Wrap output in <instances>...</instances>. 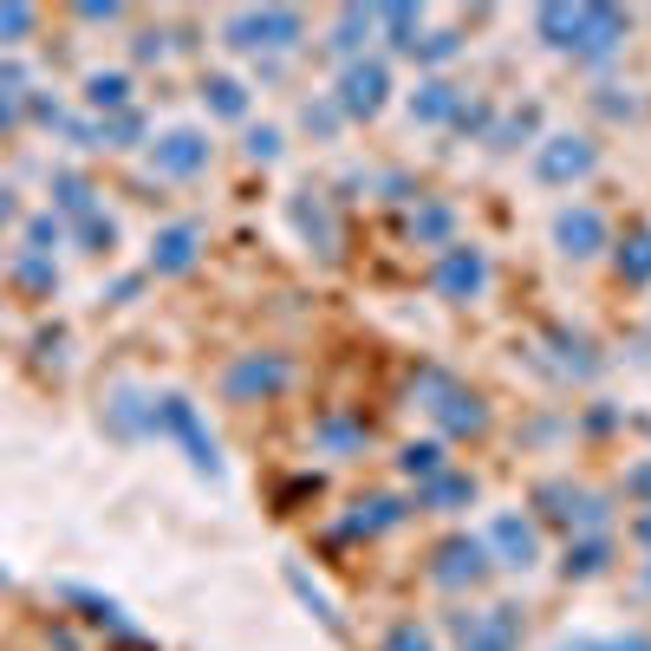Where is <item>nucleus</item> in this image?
<instances>
[{"instance_id": "obj_1", "label": "nucleus", "mask_w": 651, "mask_h": 651, "mask_svg": "<svg viewBox=\"0 0 651 651\" xmlns=\"http://www.w3.org/2000/svg\"><path fill=\"white\" fill-rule=\"evenodd\" d=\"M228 39L235 46H287V39H300V13H287V7L241 13V20H228Z\"/></svg>"}, {"instance_id": "obj_2", "label": "nucleus", "mask_w": 651, "mask_h": 651, "mask_svg": "<svg viewBox=\"0 0 651 651\" xmlns=\"http://www.w3.org/2000/svg\"><path fill=\"white\" fill-rule=\"evenodd\" d=\"M535 170H541V183H574V176L593 170V143L587 137H548V150L535 157Z\"/></svg>"}, {"instance_id": "obj_3", "label": "nucleus", "mask_w": 651, "mask_h": 651, "mask_svg": "<svg viewBox=\"0 0 651 651\" xmlns=\"http://www.w3.org/2000/svg\"><path fill=\"white\" fill-rule=\"evenodd\" d=\"M483 280H489V261H483L476 248H443V261H437V293L470 300Z\"/></svg>"}, {"instance_id": "obj_4", "label": "nucleus", "mask_w": 651, "mask_h": 651, "mask_svg": "<svg viewBox=\"0 0 651 651\" xmlns=\"http://www.w3.org/2000/svg\"><path fill=\"white\" fill-rule=\"evenodd\" d=\"M385 65L378 59H365V65H352L346 78H339V111H352V117H365V111H378L385 104Z\"/></svg>"}, {"instance_id": "obj_5", "label": "nucleus", "mask_w": 651, "mask_h": 651, "mask_svg": "<svg viewBox=\"0 0 651 651\" xmlns=\"http://www.w3.org/2000/svg\"><path fill=\"white\" fill-rule=\"evenodd\" d=\"M163 424H170V430H176V437L189 443V456H196V470H209V476L222 470V463H215V437L202 430V417H196V411H189L183 398H163Z\"/></svg>"}, {"instance_id": "obj_6", "label": "nucleus", "mask_w": 651, "mask_h": 651, "mask_svg": "<svg viewBox=\"0 0 651 651\" xmlns=\"http://www.w3.org/2000/svg\"><path fill=\"white\" fill-rule=\"evenodd\" d=\"M515 633H522L515 606H496L483 619H463V651H515Z\"/></svg>"}, {"instance_id": "obj_7", "label": "nucleus", "mask_w": 651, "mask_h": 651, "mask_svg": "<svg viewBox=\"0 0 651 651\" xmlns=\"http://www.w3.org/2000/svg\"><path fill=\"white\" fill-rule=\"evenodd\" d=\"M424 391L437 398L430 411H437L443 430H476V424H483V404H476L470 391H456V385H443V378H424Z\"/></svg>"}, {"instance_id": "obj_8", "label": "nucleus", "mask_w": 651, "mask_h": 651, "mask_svg": "<svg viewBox=\"0 0 651 651\" xmlns=\"http://www.w3.org/2000/svg\"><path fill=\"white\" fill-rule=\"evenodd\" d=\"M554 235H561L567 254H593V248H606V222H600V209H561Z\"/></svg>"}, {"instance_id": "obj_9", "label": "nucleus", "mask_w": 651, "mask_h": 651, "mask_svg": "<svg viewBox=\"0 0 651 651\" xmlns=\"http://www.w3.org/2000/svg\"><path fill=\"white\" fill-rule=\"evenodd\" d=\"M489 548L502 554V567H535V528H528L522 515H496Z\"/></svg>"}, {"instance_id": "obj_10", "label": "nucleus", "mask_w": 651, "mask_h": 651, "mask_svg": "<svg viewBox=\"0 0 651 651\" xmlns=\"http://www.w3.org/2000/svg\"><path fill=\"white\" fill-rule=\"evenodd\" d=\"M483 567H489V548H483V541H443V548H437V580H450V587L483 580Z\"/></svg>"}, {"instance_id": "obj_11", "label": "nucleus", "mask_w": 651, "mask_h": 651, "mask_svg": "<svg viewBox=\"0 0 651 651\" xmlns=\"http://www.w3.org/2000/svg\"><path fill=\"white\" fill-rule=\"evenodd\" d=\"M619 33H626V13L619 7H580V52H613L619 46Z\"/></svg>"}, {"instance_id": "obj_12", "label": "nucleus", "mask_w": 651, "mask_h": 651, "mask_svg": "<svg viewBox=\"0 0 651 651\" xmlns=\"http://www.w3.org/2000/svg\"><path fill=\"white\" fill-rule=\"evenodd\" d=\"M280 385H287V365H280V359H248V365H235V378H228V391H235V398L280 391Z\"/></svg>"}, {"instance_id": "obj_13", "label": "nucleus", "mask_w": 651, "mask_h": 651, "mask_svg": "<svg viewBox=\"0 0 651 651\" xmlns=\"http://www.w3.org/2000/svg\"><path fill=\"white\" fill-rule=\"evenodd\" d=\"M202 157H209V143H202L196 130H176V137H163V143H157V163H163V170H176V176L202 170Z\"/></svg>"}, {"instance_id": "obj_14", "label": "nucleus", "mask_w": 651, "mask_h": 651, "mask_svg": "<svg viewBox=\"0 0 651 651\" xmlns=\"http://www.w3.org/2000/svg\"><path fill=\"white\" fill-rule=\"evenodd\" d=\"M535 26H541L554 46H574V39H580V7H541Z\"/></svg>"}, {"instance_id": "obj_15", "label": "nucleus", "mask_w": 651, "mask_h": 651, "mask_svg": "<svg viewBox=\"0 0 651 651\" xmlns=\"http://www.w3.org/2000/svg\"><path fill=\"white\" fill-rule=\"evenodd\" d=\"M470 496H476L470 476H430V483H424V502H430V509H450V502H470Z\"/></svg>"}, {"instance_id": "obj_16", "label": "nucleus", "mask_w": 651, "mask_h": 651, "mask_svg": "<svg viewBox=\"0 0 651 651\" xmlns=\"http://www.w3.org/2000/svg\"><path fill=\"white\" fill-rule=\"evenodd\" d=\"M411 111H417V117H450V111H456V91H450V85H424V91L411 98Z\"/></svg>"}, {"instance_id": "obj_17", "label": "nucleus", "mask_w": 651, "mask_h": 651, "mask_svg": "<svg viewBox=\"0 0 651 651\" xmlns=\"http://www.w3.org/2000/svg\"><path fill=\"white\" fill-rule=\"evenodd\" d=\"M157 248H163V254H157V267H189V254H196V235H189V228H170Z\"/></svg>"}, {"instance_id": "obj_18", "label": "nucleus", "mask_w": 651, "mask_h": 651, "mask_svg": "<svg viewBox=\"0 0 651 651\" xmlns=\"http://www.w3.org/2000/svg\"><path fill=\"white\" fill-rule=\"evenodd\" d=\"M404 470H411V476H443V450H437V443H411V450H404Z\"/></svg>"}, {"instance_id": "obj_19", "label": "nucleus", "mask_w": 651, "mask_h": 651, "mask_svg": "<svg viewBox=\"0 0 651 651\" xmlns=\"http://www.w3.org/2000/svg\"><path fill=\"white\" fill-rule=\"evenodd\" d=\"M606 567V541H580L567 548V574H600Z\"/></svg>"}, {"instance_id": "obj_20", "label": "nucleus", "mask_w": 651, "mask_h": 651, "mask_svg": "<svg viewBox=\"0 0 651 651\" xmlns=\"http://www.w3.org/2000/svg\"><path fill=\"white\" fill-rule=\"evenodd\" d=\"M619 267H626V280H651V235H639V241H626Z\"/></svg>"}, {"instance_id": "obj_21", "label": "nucleus", "mask_w": 651, "mask_h": 651, "mask_svg": "<svg viewBox=\"0 0 651 651\" xmlns=\"http://www.w3.org/2000/svg\"><path fill=\"white\" fill-rule=\"evenodd\" d=\"M359 33H372V13H339V46H359Z\"/></svg>"}, {"instance_id": "obj_22", "label": "nucleus", "mask_w": 651, "mask_h": 651, "mask_svg": "<svg viewBox=\"0 0 651 651\" xmlns=\"http://www.w3.org/2000/svg\"><path fill=\"white\" fill-rule=\"evenodd\" d=\"M209 91H215V111H228V117H241V85H235V78H215Z\"/></svg>"}, {"instance_id": "obj_23", "label": "nucleus", "mask_w": 651, "mask_h": 651, "mask_svg": "<svg viewBox=\"0 0 651 651\" xmlns=\"http://www.w3.org/2000/svg\"><path fill=\"white\" fill-rule=\"evenodd\" d=\"M391 522H398V502H365V515L352 528H391Z\"/></svg>"}, {"instance_id": "obj_24", "label": "nucleus", "mask_w": 651, "mask_h": 651, "mask_svg": "<svg viewBox=\"0 0 651 651\" xmlns=\"http://www.w3.org/2000/svg\"><path fill=\"white\" fill-rule=\"evenodd\" d=\"M385 651H437V646H430L424 633H411V626H404V633H391V646H385Z\"/></svg>"}, {"instance_id": "obj_25", "label": "nucleus", "mask_w": 651, "mask_h": 651, "mask_svg": "<svg viewBox=\"0 0 651 651\" xmlns=\"http://www.w3.org/2000/svg\"><path fill=\"white\" fill-rule=\"evenodd\" d=\"M91 98H98V104H117V98H124V78H91Z\"/></svg>"}, {"instance_id": "obj_26", "label": "nucleus", "mask_w": 651, "mask_h": 651, "mask_svg": "<svg viewBox=\"0 0 651 651\" xmlns=\"http://www.w3.org/2000/svg\"><path fill=\"white\" fill-rule=\"evenodd\" d=\"M443 228H450V209H424L417 215V235H443Z\"/></svg>"}, {"instance_id": "obj_27", "label": "nucleus", "mask_w": 651, "mask_h": 651, "mask_svg": "<svg viewBox=\"0 0 651 651\" xmlns=\"http://www.w3.org/2000/svg\"><path fill=\"white\" fill-rule=\"evenodd\" d=\"M248 150H254V157H274V150H280V137H274V130H254V137H248Z\"/></svg>"}, {"instance_id": "obj_28", "label": "nucleus", "mask_w": 651, "mask_h": 651, "mask_svg": "<svg viewBox=\"0 0 651 651\" xmlns=\"http://www.w3.org/2000/svg\"><path fill=\"white\" fill-rule=\"evenodd\" d=\"M20 26H26V13H20V7H7V13H0V33H20Z\"/></svg>"}, {"instance_id": "obj_29", "label": "nucleus", "mask_w": 651, "mask_h": 651, "mask_svg": "<svg viewBox=\"0 0 651 651\" xmlns=\"http://www.w3.org/2000/svg\"><path fill=\"white\" fill-rule=\"evenodd\" d=\"M633 489H639V496H651V470H639V476H633Z\"/></svg>"}, {"instance_id": "obj_30", "label": "nucleus", "mask_w": 651, "mask_h": 651, "mask_svg": "<svg viewBox=\"0 0 651 651\" xmlns=\"http://www.w3.org/2000/svg\"><path fill=\"white\" fill-rule=\"evenodd\" d=\"M639 541H651V515H646V522H639Z\"/></svg>"}]
</instances>
